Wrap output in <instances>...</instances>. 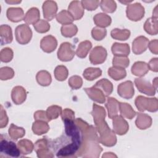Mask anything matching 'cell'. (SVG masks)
<instances>
[{
	"instance_id": "6",
	"label": "cell",
	"mask_w": 158,
	"mask_h": 158,
	"mask_svg": "<svg viewBox=\"0 0 158 158\" xmlns=\"http://www.w3.org/2000/svg\"><path fill=\"white\" fill-rule=\"evenodd\" d=\"M15 38L20 44H28L32 37V31L27 24L18 25L15 30Z\"/></svg>"
},
{
	"instance_id": "11",
	"label": "cell",
	"mask_w": 158,
	"mask_h": 158,
	"mask_svg": "<svg viewBox=\"0 0 158 158\" xmlns=\"http://www.w3.org/2000/svg\"><path fill=\"white\" fill-rule=\"evenodd\" d=\"M112 120L113 131L118 135H123L127 133L129 130L128 122L121 115L114 117Z\"/></svg>"
},
{
	"instance_id": "19",
	"label": "cell",
	"mask_w": 158,
	"mask_h": 158,
	"mask_svg": "<svg viewBox=\"0 0 158 158\" xmlns=\"http://www.w3.org/2000/svg\"><path fill=\"white\" fill-rule=\"evenodd\" d=\"M27 98V91L21 86H16L13 88L11 92V98L14 103L19 105L25 102Z\"/></svg>"
},
{
	"instance_id": "56",
	"label": "cell",
	"mask_w": 158,
	"mask_h": 158,
	"mask_svg": "<svg viewBox=\"0 0 158 158\" xmlns=\"http://www.w3.org/2000/svg\"><path fill=\"white\" fill-rule=\"evenodd\" d=\"M117 157V156L112 152H105L102 156V157L103 158L104 157Z\"/></svg>"
},
{
	"instance_id": "28",
	"label": "cell",
	"mask_w": 158,
	"mask_h": 158,
	"mask_svg": "<svg viewBox=\"0 0 158 158\" xmlns=\"http://www.w3.org/2000/svg\"><path fill=\"white\" fill-rule=\"evenodd\" d=\"M94 86L101 89L106 96H109L113 91L112 83L106 78H102L98 81Z\"/></svg>"
},
{
	"instance_id": "55",
	"label": "cell",
	"mask_w": 158,
	"mask_h": 158,
	"mask_svg": "<svg viewBox=\"0 0 158 158\" xmlns=\"http://www.w3.org/2000/svg\"><path fill=\"white\" fill-rule=\"evenodd\" d=\"M148 65L149 70L155 72L158 71V59L157 57L151 59Z\"/></svg>"
},
{
	"instance_id": "48",
	"label": "cell",
	"mask_w": 158,
	"mask_h": 158,
	"mask_svg": "<svg viewBox=\"0 0 158 158\" xmlns=\"http://www.w3.org/2000/svg\"><path fill=\"white\" fill-rule=\"evenodd\" d=\"M14 70L9 67H4L0 69V79L1 80H7L12 78L14 76Z\"/></svg>"
},
{
	"instance_id": "38",
	"label": "cell",
	"mask_w": 158,
	"mask_h": 158,
	"mask_svg": "<svg viewBox=\"0 0 158 158\" xmlns=\"http://www.w3.org/2000/svg\"><path fill=\"white\" fill-rule=\"evenodd\" d=\"M8 132L10 137L14 140L21 138L25 135V130L23 128L17 127L13 123L10 125Z\"/></svg>"
},
{
	"instance_id": "2",
	"label": "cell",
	"mask_w": 158,
	"mask_h": 158,
	"mask_svg": "<svg viewBox=\"0 0 158 158\" xmlns=\"http://www.w3.org/2000/svg\"><path fill=\"white\" fill-rule=\"evenodd\" d=\"M65 125V133L67 135L70 142L65 140L64 145L58 148L56 156L58 157H76L79 151L81 141V131L74 120L64 121Z\"/></svg>"
},
{
	"instance_id": "22",
	"label": "cell",
	"mask_w": 158,
	"mask_h": 158,
	"mask_svg": "<svg viewBox=\"0 0 158 158\" xmlns=\"http://www.w3.org/2000/svg\"><path fill=\"white\" fill-rule=\"evenodd\" d=\"M0 36L2 46L10 43L13 40L11 27L8 25H1L0 27Z\"/></svg>"
},
{
	"instance_id": "3",
	"label": "cell",
	"mask_w": 158,
	"mask_h": 158,
	"mask_svg": "<svg viewBox=\"0 0 158 158\" xmlns=\"http://www.w3.org/2000/svg\"><path fill=\"white\" fill-rule=\"evenodd\" d=\"M106 110L103 107L96 104H93V110L91 112L98 132L99 143L105 146L112 147L117 143V137L114 131L109 128L105 121Z\"/></svg>"
},
{
	"instance_id": "27",
	"label": "cell",
	"mask_w": 158,
	"mask_h": 158,
	"mask_svg": "<svg viewBox=\"0 0 158 158\" xmlns=\"http://www.w3.org/2000/svg\"><path fill=\"white\" fill-rule=\"evenodd\" d=\"M93 20L97 27L103 28L109 27L112 22L111 17L104 13L96 14L93 17Z\"/></svg>"
},
{
	"instance_id": "10",
	"label": "cell",
	"mask_w": 158,
	"mask_h": 158,
	"mask_svg": "<svg viewBox=\"0 0 158 158\" xmlns=\"http://www.w3.org/2000/svg\"><path fill=\"white\" fill-rule=\"evenodd\" d=\"M107 56V52L106 49L101 46H97L90 52L89 61L94 65L101 64L106 60Z\"/></svg>"
},
{
	"instance_id": "49",
	"label": "cell",
	"mask_w": 158,
	"mask_h": 158,
	"mask_svg": "<svg viewBox=\"0 0 158 158\" xmlns=\"http://www.w3.org/2000/svg\"><path fill=\"white\" fill-rule=\"evenodd\" d=\"M69 85L73 89H77L81 87L83 80L80 76L73 75L69 80Z\"/></svg>"
},
{
	"instance_id": "52",
	"label": "cell",
	"mask_w": 158,
	"mask_h": 158,
	"mask_svg": "<svg viewBox=\"0 0 158 158\" xmlns=\"http://www.w3.org/2000/svg\"><path fill=\"white\" fill-rule=\"evenodd\" d=\"M0 128L6 127L8 123V117L6 114V110L4 109L2 106H1V115H0Z\"/></svg>"
},
{
	"instance_id": "23",
	"label": "cell",
	"mask_w": 158,
	"mask_h": 158,
	"mask_svg": "<svg viewBox=\"0 0 158 158\" xmlns=\"http://www.w3.org/2000/svg\"><path fill=\"white\" fill-rule=\"evenodd\" d=\"M111 51L115 56H128L130 49L127 43H114L111 47Z\"/></svg>"
},
{
	"instance_id": "17",
	"label": "cell",
	"mask_w": 158,
	"mask_h": 158,
	"mask_svg": "<svg viewBox=\"0 0 158 158\" xmlns=\"http://www.w3.org/2000/svg\"><path fill=\"white\" fill-rule=\"evenodd\" d=\"M68 11L71 14L74 20H80L84 15V8L81 1H72L68 7Z\"/></svg>"
},
{
	"instance_id": "20",
	"label": "cell",
	"mask_w": 158,
	"mask_h": 158,
	"mask_svg": "<svg viewBox=\"0 0 158 158\" xmlns=\"http://www.w3.org/2000/svg\"><path fill=\"white\" fill-rule=\"evenodd\" d=\"M105 106L107 109L108 116L110 118H113L118 115V112H120V102L115 98L109 97Z\"/></svg>"
},
{
	"instance_id": "18",
	"label": "cell",
	"mask_w": 158,
	"mask_h": 158,
	"mask_svg": "<svg viewBox=\"0 0 158 158\" xmlns=\"http://www.w3.org/2000/svg\"><path fill=\"white\" fill-rule=\"evenodd\" d=\"M85 91L91 100L101 104L105 102L106 96L99 88L93 86L91 88H85Z\"/></svg>"
},
{
	"instance_id": "50",
	"label": "cell",
	"mask_w": 158,
	"mask_h": 158,
	"mask_svg": "<svg viewBox=\"0 0 158 158\" xmlns=\"http://www.w3.org/2000/svg\"><path fill=\"white\" fill-rule=\"evenodd\" d=\"M81 2L83 8L89 11L96 9L100 4L99 1H81Z\"/></svg>"
},
{
	"instance_id": "32",
	"label": "cell",
	"mask_w": 158,
	"mask_h": 158,
	"mask_svg": "<svg viewBox=\"0 0 158 158\" xmlns=\"http://www.w3.org/2000/svg\"><path fill=\"white\" fill-rule=\"evenodd\" d=\"M120 112L122 117L128 119H132L136 114L131 105L126 102H120Z\"/></svg>"
},
{
	"instance_id": "58",
	"label": "cell",
	"mask_w": 158,
	"mask_h": 158,
	"mask_svg": "<svg viewBox=\"0 0 158 158\" xmlns=\"http://www.w3.org/2000/svg\"><path fill=\"white\" fill-rule=\"evenodd\" d=\"M157 6L155 7L154 9L153 10V12H152V17H154V18H157Z\"/></svg>"
},
{
	"instance_id": "12",
	"label": "cell",
	"mask_w": 158,
	"mask_h": 158,
	"mask_svg": "<svg viewBox=\"0 0 158 158\" xmlns=\"http://www.w3.org/2000/svg\"><path fill=\"white\" fill-rule=\"evenodd\" d=\"M117 93L120 97L124 99H131L135 93L133 82L131 81L128 80L121 83L118 86Z\"/></svg>"
},
{
	"instance_id": "16",
	"label": "cell",
	"mask_w": 158,
	"mask_h": 158,
	"mask_svg": "<svg viewBox=\"0 0 158 158\" xmlns=\"http://www.w3.org/2000/svg\"><path fill=\"white\" fill-rule=\"evenodd\" d=\"M57 46L56 38L52 35H48L43 37L40 42V48L47 53L53 52Z\"/></svg>"
},
{
	"instance_id": "54",
	"label": "cell",
	"mask_w": 158,
	"mask_h": 158,
	"mask_svg": "<svg viewBox=\"0 0 158 158\" xmlns=\"http://www.w3.org/2000/svg\"><path fill=\"white\" fill-rule=\"evenodd\" d=\"M148 47L151 52L154 54H158V41L157 40H153L149 42Z\"/></svg>"
},
{
	"instance_id": "5",
	"label": "cell",
	"mask_w": 158,
	"mask_h": 158,
	"mask_svg": "<svg viewBox=\"0 0 158 158\" xmlns=\"http://www.w3.org/2000/svg\"><path fill=\"white\" fill-rule=\"evenodd\" d=\"M0 151L1 155L4 154L5 156L12 157H18L21 154L17 145L12 141L4 139L2 138V135L1 136Z\"/></svg>"
},
{
	"instance_id": "40",
	"label": "cell",
	"mask_w": 158,
	"mask_h": 158,
	"mask_svg": "<svg viewBox=\"0 0 158 158\" xmlns=\"http://www.w3.org/2000/svg\"><path fill=\"white\" fill-rule=\"evenodd\" d=\"M78 32L77 27L73 23L63 25L61 27V33L66 38H71L75 36Z\"/></svg>"
},
{
	"instance_id": "39",
	"label": "cell",
	"mask_w": 158,
	"mask_h": 158,
	"mask_svg": "<svg viewBox=\"0 0 158 158\" xmlns=\"http://www.w3.org/2000/svg\"><path fill=\"white\" fill-rule=\"evenodd\" d=\"M56 20L59 23L62 25L72 23L74 20L69 12L66 10H62L59 12L56 15Z\"/></svg>"
},
{
	"instance_id": "14",
	"label": "cell",
	"mask_w": 158,
	"mask_h": 158,
	"mask_svg": "<svg viewBox=\"0 0 158 158\" xmlns=\"http://www.w3.org/2000/svg\"><path fill=\"white\" fill-rule=\"evenodd\" d=\"M43 16L48 21L52 20L56 16L57 11V3L54 1H46L43 4Z\"/></svg>"
},
{
	"instance_id": "7",
	"label": "cell",
	"mask_w": 158,
	"mask_h": 158,
	"mask_svg": "<svg viewBox=\"0 0 158 158\" xmlns=\"http://www.w3.org/2000/svg\"><path fill=\"white\" fill-rule=\"evenodd\" d=\"M144 8L139 2L128 4L127 7V17L131 21H139L144 15Z\"/></svg>"
},
{
	"instance_id": "36",
	"label": "cell",
	"mask_w": 158,
	"mask_h": 158,
	"mask_svg": "<svg viewBox=\"0 0 158 158\" xmlns=\"http://www.w3.org/2000/svg\"><path fill=\"white\" fill-rule=\"evenodd\" d=\"M110 35L115 40L125 41L130 36V31L128 29L114 28L111 31Z\"/></svg>"
},
{
	"instance_id": "31",
	"label": "cell",
	"mask_w": 158,
	"mask_h": 158,
	"mask_svg": "<svg viewBox=\"0 0 158 158\" xmlns=\"http://www.w3.org/2000/svg\"><path fill=\"white\" fill-rule=\"evenodd\" d=\"M17 147L23 155H27L32 152L34 149V144L31 141L27 139H23L18 141Z\"/></svg>"
},
{
	"instance_id": "21",
	"label": "cell",
	"mask_w": 158,
	"mask_h": 158,
	"mask_svg": "<svg viewBox=\"0 0 158 158\" xmlns=\"http://www.w3.org/2000/svg\"><path fill=\"white\" fill-rule=\"evenodd\" d=\"M7 19L12 22H19L24 19V12L21 7H9L6 12Z\"/></svg>"
},
{
	"instance_id": "35",
	"label": "cell",
	"mask_w": 158,
	"mask_h": 158,
	"mask_svg": "<svg viewBox=\"0 0 158 158\" xmlns=\"http://www.w3.org/2000/svg\"><path fill=\"white\" fill-rule=\"evenodd\" d=\"M38 83L43 86H49L52 81L51 74L46 70L39 71L36 76Z\"/></svg>"
},
{
	"instance_id": "45",
	"label": "cell",
	"mask_w": 158,
	"mask_h": 158,
	"mask_svg": "<svg viewBox=\"0 0 158 158\" xmlns=\"http://www.w3.org/2000/svg\"><path fill=\"white\" fill-rule=\"evenodd\" d=\"M35 30L40 33H44L48 32L50 29V25L45 20H39L36 23L33 25Z\"/></svg>"
},
{
	"instance_id": "15",
	"label": "cell",
	"mask_w": 158,
	"mask_h": 158,
	"mask_svg": "<svg viewBox=\"0 0 158 158\" xmlns=\"http://www.w3.org/2000/svg\"><path fill=\"white\" fill-rule=\"evenodd\" d=\"M149 42V40L144 36H139L136 38L132 43L133 53L138 55L144 52L148 47Z\"/></svg>"
},
{
	"instance_id": "1",
	"label": "cell",
	"mask_w": 158,
	"mask_h": 158,
	"mask_svg": "<svg viewBox=\"0 0 158 158\" xmlns=\"http://www.w3.org/2000/svg\"><path fill=\"white\" fill-rule=\"evenodd\" d=\"M75 122L81 131L82 141L77 157L98 158L102 151L99 145L97 130L93 125H89L80 118L75 119Z\"/></svg>"
},
{
	"instance_id": "13",
	"label": "cell",
	"mask_w": 158,
	"mask_h": 158,
	"mask_svg": "<svg viewBox=\"0 0 158 158\" xmlns=\"http://www.w3.org/2000/svg\"><path fill=\"white\" fill-rule=\"evenodd\" d=\"M135 84L139 91L148 96H154L156 89L149 81L143 78H136L135 79Z\"/></svg>"
},
{
	"instance_id": "37",
	"label": "cell",
	"mask_w": 158,
	"mask_h": 158,
	"mask_svg": "<svg viewBox=\"0 0 158 158\" xmlns=\"http://www.w3.org/2000/svg\"><path fill=\"white\" fill-rule=\"evenodd\" d=\"M102 75V70L99 68H86L83 73L84 78L88 81H93L99 78Z\"/></svg>"
},
{
	"instance_id": "4",
	"label": "cell",
	"mask_w": 158,
	"mask_h": 158,
	"mask_svg": "<svg viewBox=\"0 0 158 158\" xmlns=\"http://www.w3.org/2000/svg\"><path fill=\"white\" fill-rule=\"evenodd\" d=\"M135 104L138 110L141 112L148 110L154 112L158 109V101L156 98H148L143 96H138L135 99Z\"/></svg>"
},
{
	"instance_id": "59",
	"label": "cell",
	"mask_w": 158,
	"mask_h": 158,
	"mask_svg": "<svg viewBox=\"0 0 158 158\" xmlns=\"http://www.w3.org/2000/svg\"><path fill=\"white\" fill-rule=\"evenodd\" d=\"M6 2L8 4H19L21 2V1H6Z\"/></svg>"
},
{
	"instance_id": "29",
	"label": "cell",
	"mask_w": 158,
	"mask_h": 158,
	"mask_svg": "<svg viewBox=\"0 0 158 158\" xmlns=\"http://www.w3.org/2000/svg\"><path fill=\"white\" fill-rule=\"evenodd\" d=\"M49 130V126L47 122L36 120L32 125V131L37 135H41L46 133Z\"/></svg>"
},
{
	"instance_id": "30",
	"label": "cell",
	"mask_w": 158,
	"mask_h": 158,
	"mask_svg": "<svg viewBox=\"0 0 158 158\" xmlns=\"http://www.w3.org/2000/svg\"><path fill=\"white\" fill-rule=\"evenodd\" d=\"M144 29L147 33L151 35H157L158 32L157 18L152 17L148 19L144 24Z\"/></svg>"
},
{
	"instance_id": "33",
	"label": "cell",
	"mask_w": 158,
	"mask_h": 158,
	"mask_svg": "<svg viewBox=\"0 0 158 158\" xmlns=\"http://www.w3.org/2000/svg\"><path fill=\"white\" fill-rule=\"evenodd\" d=\"M91 48L92 44L91 41L88 40L83 41L78 44L76 51V54L80 58H85L86 57Z\"/></svg>"
},
{
	"instance_id": "51",
	"label": "cell",
	"mask_w": 158,
	"mask_h": 158,
	"mask_svg": "<svg viewBox=\"0 0 158 158\" xmlns=\"http://www.w3.org/2000/svg\"><path fill=\"white\" fill-rule=\"evenodd\" d=\"M60 115L63 121L75 120V112L70 109H69V108L65 109L62 112Z\"/></svg>"
},
{
	"instance_id": "43",
	"label": "cell",
	"mask_w": 158,
	"mask_h": 158,
	"mask_svg": "<svg viewBox=\"0 0 158 158\" xmlns=\"http://www.w3.org/2000/svg\"><path fill=\"white\" fill-rule=\"evenodd\" d=\"M101 9L107 13H113L117 9V4L114 1L102 0L100 2Z\"/></svg>"
},
{
	"instance_id": "26",
	"label": "cell",
	"mask_w": 158,
	"mask_h": 158,
	"mask_svg": "<svg viewBox=\"0 0 158 158\" xmlns=\"http://www.w3.org/2000/svg\"><path fill=\"white\" fill-rule=\"evenodd\" d=\"M40 12L39 9L36 7H31L25 14L23 20L27 25H34L40 20Z\"/></svg>"
},
{
	"instance_id": "25",
	"label": "cell",
	"mask_w": 158,
	"mask_h": 158,
	"mask_svg": "<svg viewBox=\"0 0 158 158\" xmlns=\"http://www.w3.org/2000/svg\"><path fill=\"white\" fill-rule=\"evenodd\" d=\"M148 64L143 61H137L131 67V73L137 77H143L149 71Z\"/></svg>"
},
{
	"instance_id": "44",
	"label": "cell",
	"mask_w": 158,
	"mask_h": 158,
	"mask_svg": "<svg viewBox=\"0 0 158 158\" xmlns=\"http://www.w3.org/2000/svg\"><path fill=\"white\" fill-rule=\"evenodd\" d=\"M130 64V60L127 56H114L112 60V64L114 67L127 68Z\"/></svg>"
},
{
	"instance_id": "47",
	"label": "cell",
	"mask_w": 158,
	"mask_h": 158,
	"mask_svg": "<svg viewBox=\"0 0 158 158\" xmlns=\"http://www.w3.org/2000/svg\"><path fill=\"white\" fill-rule=\"evenodd\" d=\"M14 56V52L11 48H5L1 49L0 52V59L2 62H9L12 60Z\"/></svg>"
},
{
	"instance_id": "46",
	"label": "cell",
	"mask_w": 158,
	"mask_h": 158,
	"mask_svg": "<svg viewBox=\"0 0 158 158\" xmlns=\"http://www.w3.org/2000/svg\"><path fill=\"white\" fill-rule=\"evenodd\" d=\"M107 35V30L105 28L95 27L91 30V36L96 41L103 40Z\"/></svg>"
},
{
	"instance_id": "9",
	"label": "cell",
	"mask_w": 158,
	"mask_h": 158,
	"mask_svg": "<svg viewBox=\"0 0 158 158\" xmlns=\"http://www.w3.org/2000/svg\"><path fill=\"white\" fill-rule=\"evenodd\" d=\"M34 149L37 156L40 158H51L54 157V154L49 149L48 141L44 138L38 140L35 143Z\"/></svg>"
},
{
	"instance_id": "24",
	"label": "cell",
	"mask_w": 158,
	"mask_h": 158,
	"mask_svg": "<svg viewBox=\"0 0 158 158\" xmlns=\"http://www.w3.org/2000/svg\"><path fill=\"white\" fill-rule=\"evenodd\" d=\"M136 126L140 130H145L149 128L152 125V118L148 114L138 113L135 120Z\"/></svg>"
},
{
	"instance_id": "34",
	"label": "cell",
	"mask_w": 158,
	"mask_h": 158,
	"mask_svg": "<svg viewBox=\"0 0 158 158\" xmlns=\"http://www.w3.org/2000/svg\"><path fill=\"white\" fill-rule=\"evenodd\" d=\"M107 72L110 77L116 81L124 78L127 75V72L125 69L114 66L110 67Z\"/></svg>"
},
{
	"instance_id": "57",
	"label": "cell",
	"mask_w": 158,
	"mask_h": 158,
	"mask_svg": "<svg viewBox=\"0 0 158 158\" xmlns=\"http://www.w3.org/2000/svg\"><path fill=\"white\" fill-rule=\"evenodd\" d=\"M152 86L155 89H157V77L155 78L154 80L152 81Z\"/></svg>"
},
{
	"instance_id": "42",
	"label": "cell",
	"mask_w": 158,
	"mask_h": 158,
	"mask_svg": "<svg viewBox=\"0 0 158 158\" xmlns=\"http://www.w3.org/2000/svg\"><path fill=\"white\" fill-rule=\"evenodd\" d=\"M69 72L67 67L60 65L56 67L54 70V77L58 81H64L68 77Z\"/></svg>"
},
{
	"instance_id": "41",
	"label": "cell",
	"mask_w": 158,
	"mask_h": 158,
	"mask_svg": "<svg viewBox=\"0 0 158 158\" xmlns=\"http://www.w3.org/2000/svg\"><path fill=\"white\" fill-rule=\"evenodd\" d=\"M46 112L49 121H51L56 119L61 114L62 107L57 105H52L48 107Z\"/></svg>"
},
{
	"instance_id": "53",
	"label": "cell",
	"mask_w": 158,
	"mask_h": 158,
	"mask_svg": "<svg viewBox=\"0 0 158 158\" xmlns=\"http://www.w3.org/2000/svg\"><path fill=\"white\" fill-rule=\"evenodd\" d=\"M34 118L35 120H42L48 122L49 120L48 118L46 112L44 110H37L34 114Z\"/></svg>"
},
{
	"instance_id": "8",
	"label": "cell",
	"mask_w": 158,
	"mask_h": 158,
	"mask_svg": "<svg viewBox=\"0 0 158 158\" xmlns=\"http://www.w3.org/2000/svg\"><path fill=\"white\" fill-rule=\"evenodd\" d=\"M74 49L75 46L72 45L71 43L69 42L62 43L57 51L58 59L63 62L72 60L75 54Z\"/></svg>"
}]
</instances>
